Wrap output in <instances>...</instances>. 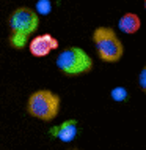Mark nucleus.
I'll use <instances>...</instances> for the list:
<instances>
[{
	"mask_svg": "<svg viewBox=\"0 0 146 150\" xmlns=\"http://www.w3.org/2000/svg\"><path fill=\"white\" fill-rule=\"evenodd\" d=\"M110 98L115 103H124L129 100V90L123 86H116L110 90Z\"/></svg>",
	"mask_w": 146,
	"mask_h": 150,
	"instance_id": "6e6552de",
	"label": "nucleus"
},
{
	"mask_svg": "<svg viewBox=\"0 0 146 150\" xmlns=\"http://www.w3.org/2000/svg\"><path fill=\"white\" fill-rule=\"evenodd\" d=\"M145 11H146V0H145Z\"/></svg>",
	"mask_w": 146,
	"mask_h": 150,
	"instance_id": "f8f14e48",
	"label": "nucleus"
},
{
	"mask_svg": "<svg viewBox=\"0 0 146 150\" xmlns=\"http://www.w3.org/2000/svg\"><path fill=\"white\" fill-rule=\"evenodd\" d=\"M10 33H17L24 36L33 35L39 27V16L28 6H19L10 14L8 19Z\"/></svg>",
	"mask_w": 146,
	"mask_h": 150,
	"instance_id": "20e7f679",
	"label": "nucleus"
},
{
	"mask_svg": "<svg viewBox=\"0 0 146 150\" xmlns=\"http://www.w3.org/2000/svg\"><path fill=\"white\" fill-rule=\"evenodd\" d=\"M27 112L43 122L54 120L60 112V96L47 88L36 90L27 100Z\"/></svg>",
	"mask_w": 146,
	"mask_h": 150,
	"instance_id": "f03ea898",
	"label": "nucleus"
},
{
	"mask_svg": "<svg viewBox=\"0 0 146 150\" xmlns=\"http://www.w3.org/2000/svg\"><path fill=\"white\" fill-rule=\"evenodd\" d=\"M52 8H54V5H52L50 0H36V5H35V13L38 16H47L52 13Z\"/></svg>",
	"mask_w": 146,
	"mask_h": 150,
	"instance_id": "1a4fd4ad",
	"label": "nucleus"
},
{
	"mask_svg": "<svg viewBox=\"0 0 146 150\" xmlns=\"http://www.w3.org/2000/svg\"><path fill=\"white\" fill-rule=\"evenodd\" d=\"M58 40L55 38L54 35L50 33H41V35H36L30 43H28V51L30 54L36 59H43L47 57L54 49L58 47Z\"/></svg>",
	"mask_w": 146,
	"mask_h": 150,
	"instance_id": "39448f33",
	"label": "nucleus"
},
{
	"mask_svg": "<svg viewBox=\"0 0 146 150\" xmlns=\"http://www.w3.org/2000/svg\"><path fill=\"white\" fill-rule=\"evenodd\" d=\"M138 86L141 88V92L146 93V65L141 68L140 74H138Z\"/></svg>",
	"mask_w": 146,
	"mask_h": 150,
	"instance_id": "9d476101",
	"label": "nucleus"
},
{
	"mask_svg": "<svg viewBox=\"0 0 146 150\" xmlns=\"http://www.w3.org/2000/svg\"><path fill=\"white\" fill-rule=\"evenodd\" d=\"M66 150H80V149H75V147H72V149H66Z\"/></svg>",
	"mask_w": 146,
	"mask_h": 150,
	"instance_id": "9b49d317",
	"label": "nucleus"
},
{
	"mask_svg": "<svg viewBox=\"0 0 146 150\" xmlns=\"http://www.w3.org/2000/svg\"><path fill=\"white\" fill-rule=\"evenodd\" d=\"M79 131H80L79 122L75 119H68L61 122L60 125H57V127H52L49 134L55 139L61 141V142H72L79 136Z\"/></svg>",
	"mask_w": 146,
	"mask_h": 150,
	"instance_id": "423d86ee",
	"label": "nucleus"
},
{
	"mask_svg": "<svg viewBox=\"0 0 146 150\" xmlns=\"http://www.w3.org/2000/svg\"><path fill=\"white\" fill-rule=\"evenodd\" d=\"M55 65L66 76H80L93 70V59L82 47L69 46L58 54Z\"/></svg>",
	"mask_w": 146,
	"mask_h": 150,
	"instance_id": "7ed1b4c3",
	"label": "nucleus"
},
{
	"mask_svg": "<svg viewBox=\"0 0 146 150\" xmlns=\"http://www.w3.org/2000/svg\"><path fill=\"white\" fill-rule=\"evenodd\" d=\"M91 41L94 43L99 59L105 63L119 62L124 54L123 43L112 27H96L91 33Z\"/></svg>",
	"mask_w": 146,
	"mask_h": 150,
	"instance_id": "f257e3e1",
	"label": "nucleus"
},
{
	"mask_svg": "<svg viewBox=\"0 0 146 150\" xmlns=\"http://www.w3.org/2000/svg\"><path fill=\"white\" fill-rule=\"evenodd\" d=\"M140 27H141V19L137 13H124L118 21V30L127 35L137 33L140 30Z\"/></svg>",
	"mask_w": 146,
	"mask_h": 150,
	"instance_id": "0eeeda50",
	"label": "nucleus"
}]
</instances>
